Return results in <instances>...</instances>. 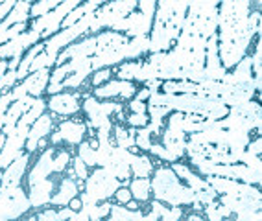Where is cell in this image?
<instances>
[{
  "mask_svg": "<svg viewBox=\"0 0 262 221\" xmlns=\"http://www.w3.org/2000/svg\"><path fill=\"white\" fill-rule=\"evenodd\" d=\"M151 195L154 199H159L164 205H190L194 201V192L188 184H183L181 179L173 174L170 166H159L154 169L151 175Z\"/></svg>",
  "mask_w": 262,
  "mask_h": 221,
  "instance_id": "cell-1",
  "label": "cell"
},
{
  "mask_svg": "<svg viewBox=\"0 0 262 221\" xmlns=\"http://www.w3.org/2000/svg\"><path fill=\"white\" fill-rule=\"evenodd\" d=\"M93 17H94V11L85 13L83 17H81L78 22L72 24V26H69V28H61L59 32H56L48 39H42V42H45V52L59 54L63 48L69 46L71 42L76 41V39L87 35V33H89V26H91Z\"/></svg>",
  "mask_w": 262,
  "mask_h": 221,
  "instance_id": "cell-2",
  "label": "cell"
},
{
  "mask_svg": "<svg viewBox=\"0 0 262 221\" xmlns=\"http://www.w3.org/2000/svg\"><path fill=\"white\" fill-rule=\"evenodd\" d=\"M200 175H222V177H229L234 181H242V183L255 184L258 186L262 181V171L249 168L242 162H233V164H203L196 166Z\"/></svg>",
  "mask_w": 262,
  "mask_h": 221,
  "instance_id": "cell-3",
  "label": "cell"
},
{
  "mask_svg": "<svg viewBox=\"0 0 262 221\" xmlns=\"http://www.w3.org/2000/svg\"><path fill=\"white\" fill-rule=\"evenodd\" d=\"M83 0H63L59 6H56L52 11L32 19V28L33 32L41 33V39H48L56 32L61 30V20L65 19L67 15L74 10L76 6H80Z\"/></svg>",
  "mask_w": 262,
  "mask_h": 221,
  "instance_id": "cell-4",
  "label": "cell"
},
{
  "mask_svg": "<svg viewBox=\"0 0 262 221\" xmlns=\"http://www.w3.org/2000/svg\"><path fill=\"white\" fill-rule=\"evenodd\" d=\"M120 186H122L120 179L113 177L103 168L96 166L93 174H89V177L85 179L83 192H87V195L94 203H100V201H105V199H111L113 193L117 192Z\"/></svg>",
  "mask_w": 262,
  "mask_h": 221,
  "instance_id": "cell-5",
  "label": "cell"
},
{
  "mask_svg": "<svg viewBox=\"0 0 262 221\" xmlns=\"http://www.w3.org/2000/svg\"><path fill=\"white\" fill-rule=\"evenodd\" d=\"M87 135V126L81 120H61L57 129L48 135V142L50 146H59V144H67V146H78L81 140H85Z\"/></svg>",
  "mask_w": 262,
  "mask_h": 221,
  "instance_id": "cell-6",
  "label": "cell"
},
{
  "mask_svg": "<svg viewBox=\"0 0 262 221\" xmlns=\"http://www.w3.org/2000/svg\"><path fill=\"white\" fill-rule=\"evenodd\" d=\"M205 181L212 186L216 193H231V195H253V198H262L260 190L255 184L242 183V181H234L229 177H222V175H205Z\"/></svg>",
  "mask_w": 262,
  "mask_h": 221,
  "instance_id": "cell-7",
  "label": "cell"
},
{
  "mask_svg": "<svg viewBox=\"0 0 262 221\" xmlns=\"http://www.w3.org/2000/svg\"><path fill=\"white\" fill-rule=\"evenodd\" d=\"M47 109L54 116H74L81 111V94L69 92V90H61L57 94H52L47 102Z\"/></svg>",
  "mask_w": 262,
  "mask_h": 221,
  "instance_id": "cell-8",
  "label": "cell"
},
{
  "mask_svg": "<svg viewBox=\"0 0 262 221\" xmlns=\"http://www.w3.org/2000/svg\"><path fill=\"white\" fill-rule=\"evenodd\" d=\"M41 39V33L33 32V30H24L20 32L17 37L10 39L8 42L0 44V59H10V57L23 56L28 48H32L33 44H37Z\"/></svg>",
  "mask_w": 262,
  "mask_h": 221,
  "instance_id": "cell-9",
  "label": "cell"
},
{
  "mask_svg": "<svg viewBox=\"0 0 262 221\" xmlns=\"http://www.w3.org/2000/svg\"><path fill=\"white\" fill-rule=\"evenodd\" d=\"M135 92H137L135 81H126V80L105 81L100 87H94L93 89V96L98 100H113V98L131 100L135 96Z\"/></svg>",
  "mask_w": 262,
  "mask_h": 221,
  "instance_id": "cell-10",
  "label": "cell"
},
{
  "mask_svg": "<svg viewBox=\"0 0 262 221\" xmlns=\"http://www.w3.org/2000/svg\"><path fill=\"white\" fill-rule=\"evenodd\" d=\"M56 127V116L52 113H42L41 116L35 120V122L30 126L28 137L24 142V151H28L30 155H33L37 151V142L41 138L48 137Z\"/></svg>",
  "mask_w": 262,
  "mask_h": 221,
  "instance_id": "cell-11",
  "label": "cell"
},
{
  "mask_svg": "<svg viewBox=\"0 0 262 221\" xmlns=\"http://www.w3.org/2000/svg\"><path fill=\"white\" fill-rule=\"evenodd\" d=\"M54 153H56V146H48L47 150L41 151V155L33 162V166L28 171V177H26L28 186L54 175Z\"/></svg>",
  "mask_w": 262,
  "mask_h": 221,
  "instance_id": "cell-12",
  "label": "cell"
},
{
  "mask_svg": "<svg viewBox=\"0 0 262 221\" xmlns=\"http://www.w3.org/2000/svg\"><path fill=\"white\" fill-rule=\"evenodd\" d=\"M94 50H96V35H83L81 41L71 42L69 46H65L57 54L56 57V65H63L65 61L72 59V57H93Z\"/></svg>",
  "mask_w": 262,
  "mask_h": 221,
  "instance_id": "cell-13",
  "label": "cell"
},
{
  "mask_svg": "<svg viewBox=\"0 0 262 221\" xmlns=\"http://www.w3.org/2000/svg\"><path fill=\"white\" fill-rule=\"evenodd\" d=\"M54 190H56V179H52V177H47V179H42V181H39V183L28 186V192L26 193H28L32 208L39 210V208L48 207Z\"/></svg>",
  "mask_w": 262,
  "mask_h": 221,
  "instance_id": "cell-14",
  "label": "cell"
},
{
  "mask_svg": "<svg viewBox=\"0 0 262 221\" xmlns=\"http://www.w3.org/2000/svg\"><path fill=\"white\" fill-rule=\"evenodd\" d=\"M30 155L28 151H24L23 155L19 159H15L13 162L6 166L2 169V181H0V186H6V184H23V179L26 171H28V166H30Z\"/></svg>",
  "mask_w": 262,
  "mask_h": 221,
  "instance_id": "cell-15",
  "label": "cell"
},
{
  "mask_svg": "<svg viewBox=\"0 0 262 221\" xmlns=\"http://www.w3.org/2000/svg\"><path fill=\"white\" fill-rule=\"evenodd\" d=\"M24 142H26V135L13 131L11 135H6L4 146L0 150V168L4 169L6 166L13 162L15 159H19L24 153Z\"/></svg>",
  "mask_w": 262,
  "mask_h": 221,
  "instance_id": "cell-16",
  "label": "cell"
},
{
  "mask_svg": "<svg viewBox=\"0 0 262 221\" xmlns=\"http://www.w3.org/2000/svg\"><path fill=\"white\" fill-rule=\"evenodd\" d=\"M127 41H129V37H127L126 33L113 32V30H105V32L96 33V50H94V56L115 52V50L124 46Z\"/></svg>",
  "mask_w": 262,
  "mask_h": 221,
  "instance_id": "cell-17",
  "label": "cell"
},
{
  "mask_svg": "<svg viewBox=\"0 0 262 221\" xmlns=\"http://www.w3.org/2000/svg\"><path fill=\"white\" fill-rule=\"evenodd\" d=\"M80 193V188H78V179H74V177H61L59 181V188H57V192L52 193V199H50V205L52 207H67L69 205V201H71L72 198H76Z\"/></svg>",
  "mask_w": 262,
  "mask_h": 221,
  "instance_id": "cell-18",
  "label": "cell"
},
{
  "mask_svg": "<svg viewBox=\"0 0 262 221\" xmlns=\"http://www.w3.org/2000/svg\"><path fill=\"white\" fill-rule=\"evenodd\" d=\"M127 30L126 35L127 37H137V35H150L151 26H154V19L151 17H146L139 10H133L131 13H127Z\"/></svg>",
  "mask_w": 262,
  "mask_h": 221,
  "instance_id": "cell-19",
  "label": "cell"
},
{
  "mask_svg": "<svg viewBox=\"0 0 262 221\" xmlns=\"http://www.w3.org/2000/svg\"><path fill=\"white\" fill-rule=\"evenodd\" d=\"M30 8H32L30 2H26V0H17L10 13L6 15V19L0 22V30H8L10 26L19 24V22H28V19H32V17H30Z\"/></svg>",
  "mask_w": 262,
  "mask_h": 221,
  "instance_id": "cell-20",
  "label": "cell"
},
{
  "mask_svg": "<svg viewBox=\"0 0 262 221\" xmlns=\"http://www.w3.org/2000/svg\"><path fill=\"white\" fill-rule=\"evenodd\" d=\"M148 48H150V37H148V35H137V37H131L129 41L124 44V56H126V61L141 59L142 56L148 54Z\"/></svg>",
  "mask_w": 262,
  "mask_h": 221,
  "instance_id": "cell-21",
  "label": "cell"
},
{
  "mask_svg": "<svg viewBox=\"0 0 262 221\" xmlns=\"http://www.w3.org/2000/svg\"><path fill=\"white\" fill-rule=\"evenodd\" d=\"M127 188L131 192V198L139 203H148L151 198V183L150 177H135L131 179Z\"/></svg>",
  "mask_w": 262,
  "mask_h": 221,
  "instance_id": "cell-22",
  "label": "cell"
},
{
  "mask_svg": "<svg viewBox=\"0 0 262 221\" xmlns=\"http://www.w3.org/2000/svg\"><path fill=\"white\" fill-rule=\"evenodd\" d=\"M251 140L249 131H242V129H225V142L224 146L229 151H240L246 150V146Z\"/></svg>",
  "mask_w": 262,
  "mask_h": 221,
  "instance_id": "cell-23",
  "label": "cell"
},
{
  "mask_svg": "<svg viewBox=\"0 0 262 221\" xmlns=\"http://www.w3.org/2000/svg\"><path fill=\"white\" fill-rule=\"evenodd\" d=\"M91 74H93V66H91L89 61L87 65H83L81 68H78V70L71 72V74L67 76L65 80H63V87L65 89H80V87L85 85V81L91 78Z\"/></svg>",
  "mask_w": 262,
  "mask_h": 221,
  "instance_id": "cell-24",
  "label": "cell"
},
{
  "mask_svg": "<svg viewBox=\"0 0 262 221\" xmlns=\"http://www.w3.org/2000/svg\"><path fill=\"white\" fill-rule=\"evenodd\" d=\"M109 219L113 221H141L144 219V214H142L139 208L137 210H129L126 205H111V210H109Z\"/></svg>",
  "mask_w": 262,
  "mask_h": 221,
  "instance_id": "cell-25",
  "label": "cell"
},
{
  "mask_svg": "<svg viewBox=\"0 0 262 221\" xmlns=\"http://www.w3.org/2000/svg\"><path fill=\"white\" fill-rule=\"evenodd\" d=\"M161 140H163V146L166 148V150L172 153L176 159H181V157H185V148H187V137L185 138H178L173 137V135H170L166 129H163V133H161Z\"/></svg>",
  "mask_w": 262,
  "mask_h": 221,
  "instance_id": "cell-26",
  "label": "cell"
},
{
  "mask_svg": "<svg viewBox=\"0 0 262 221\" xmlns=\"http://www.w3.org/2000/svg\"><path fill=\"white\" fill-rule=\"evenodd\" d=\"M131 174L135 177H150L154 174V162L148 155H133L129 162Z\"/></svg>",
  "mask_w": 262,
  "mask_h": 221,
  "instance_id": "cell-27",
  "label": "cell"
},
{
  "mask_svg": "<svg viewBox=\"0 0 262 221\" xmlns=\"http://www.w3.org/2000/svg\"><path fill=\"white\" fill-rule=\"evenodd\" d=\"M113 135H115V142H117L118 148H126V150L133 151V153L139 151V148L135 146V137H131L126 127H122L120 122L117 126H113Z\"/></svg>",
  "mask_w": 262,
  "mask_h": 221,
  "instance_id": "cell-28",
  "label": "cell"
},
{
  "mask_svg": "<svg viewBox=\"0 0 262 221\" xmlns=\"http://www.w3.org/2000/svg\"><path fill=\"white\" fill-rule=\"evenodd\" d=\"M42 113H47V100L42 98H35V102H33L32 107L26 111V113L23 114V116L19 118L20 124H26V126H32L35 120H37L39 116H41Z\"/></svg>",
  "mask_w": 262,
  "mask_h": 221,
  "instance_id": "cell-29",
  "label": "cell"
},
{
  "mask_svg": "<svg viewBox=\"0 0 262 221\" xmlns=\"http://www.w3.org/2000/svg\"><path fill=\"white\" fill-rule=\"evenodd\" d=\"M142 59H135V61H122L118 66V80H126V81H135L137 74L141 70Z\"/></svg>",
  "mask_w": 262,
  "mask_h": 221,
  "instance_id": "cell-30",
  "label": "cell"
},
{
  "mask_svg": "<svg viewBox=\"0 0 262 221\" xmlns=\"http://www.w3.org/2000/svg\"><path fill=\"white\" fill-rule=\"evenodd\" d=\"M56 57L57 54H48V52H39L35 56V59L32 61V66H30V72H37L42 70V68H52V66L56 65Z\"/></svg>",
  "mask_w": 262,
  "mask_h": 221,
  "instance_id": "cell-31",
  "label": "cell"
},
{
  "mask_svg": "<svg viewBox=\"0 0 262 221\" xmlns=\"http://www.w3.org/2000/svg\"><path fill=\"white\" fill-rule=\"evenodd\" d=\"M63 0H35L32 2V8H30V17L35 19V17H41V15L52 11L56 6H59Z\"/></svg>",
  "mask_w": 262,
  "mask_h": 221,
  "instance_id": "cell-32",
  "label": "cell"
},
{
  "mask_svg": "<svg viewBox=\"0 0 262 221\" xmlns=\"http://www.w3.org/2000/svg\"><path fill=\"white\" fill-rule=\"evenodd\" d=\"M71 160H72L71 151L56 150V153H54V174H57V175L65 174L67 168L71 166Z\"/></svg>",
  "mask_w": 262,
  "mask_h": 221,
  "instance_id": "cell-33",
  "label": "cell"
},
{
  "mask_svg": "<svg viewBox=\"0 0 262 221\" xmlns=\"http://www.w3.org/2000/svg\"><path fill=\"white\" fill-rule=\"evenodd\" d=\"M78 157H80L89 168H96V150L91 148V144L87 140H81L80 144H78Z\"/></svg>",
  "mask_w": 262,
  "mask_h": 221,
  "instance_id": "cell-34",
  "label": "cell"
},
{
  "mask_svg": "<svg viewBox=\"0 0 262 221\" xmlns=\"http://www.w3.org/2000/svg\"><path fill=\"white\" fill-rule=\"evenodd\" d=\"M146 113L150 116L151 122H164V116L172 113V109L166 105H148L146 104Z\"/></svg>",
  "mask_w": 262,
  "mask_h": 221,
  "instance_id": "cell-35",
  "label": "cell"
},
{
  "mask_svg": "<svg viewBox=\"0 0 262 221\" xmlns=\"http://www.w3.org/2000/svg\"><path fill=\"white\" fill-rule=\"evenodd\" d=\"M135 146L142 151H150L151 146V135L146 127H137L135 133Z\"/></svg>",
  "mask_w": 262,
  "mask_h": 221,
  "instance_id": "cell-36",
  "label": "cell"
},
{
  "mask_svg": "<svg viewBox=\"0 0 262 221\" xmlns=\"http://www.w3.org/2000/svg\"><path fill=\"white\" fill-rule=\"evenodd\" d=\"M24 30H28V22H19V24L10 26L8 30H0V44H4V42H8L10 39L17 37Z\"/></svg>",
  "mask_w": 262,
  "mask_h": 221,
  "instance_id": "cell-37",
  "label": "cell"
},
{
  "mask_svg": "<svg viewBox=\"0 0 262 221\" xmlns=\"http://www.w3.org/2000/svg\"><path fill=\"white\" fill-rule=\"evenodd\" d=\"M71 168H72V171H74L76 179L85 181L87 177H89V166L85 164L83 160H81L78 155L72 157V160H71Z\"/></svg>",
  "mask_w": 262,
  "mask_h": 221,
  "instance_id": "cell-38",
  "label": "cell"
},
{
  "mask_svg": "<svg viewBox=\"0 0 262 221\" xmlns=\"http://www.w3.org/2000/svg\"><path fill=\"white\" fill-rule=\"evenodd\" d=\"M150 153L154 157H157L159 160H166V162H173V160H178L176 157L172 155V153H170L168 150H166V148L163 146V144H154V142H151Z\"/></svg>",
  "mask_w": 262,
  "mask_h": 221,
  "instance_id": "cell-39",
  "label": "cell"
},
{
  "mask_svg": "<svg viewBox=\"0 0 262 221\" xmlns=\"http://www.w3.org/2000/svg\"><path fill=\"white\" fill-rule=\"evenodd\" d=\"M240 162L246 166H249V168L257 169V171H260L262 168V160H260V155H255V153H249L248 150H244L242 157H240Z\"/></svg>",
  "mask_w": 262,
  "mask_h": 221,
  "instance_id": "cell-40",
  "label": "cell"
},
{
  "mask_svg": "<svg viewBox=\"0 0 262 221\" xmlns=\"http://www.w3.org/2000/svg\"><path fill=\"white\" fill-rule=\"evenodd\" d=\"M111 74H113L111 68H98V70H93V74H91V85H93V87H100L102 83L109 81Z\"/></svg>",
  "mask_w": 262,
  "mask_h": 221,
  "instance_id": "cell-41",
  "label": "cell"
},
{
  "mask_svg": "<svg viewBox=\"0 0 262 221\" xmlns=\"http://www.w3.org/2000/svg\"><path fill=\"white\" fill-rule=\"evenodd\" d=\"M253 59V74L255 76H262V44L260 41H257V44H255V54L251 56Z\"/></svg>",
  "mask_w": 262,
  "mask_h": 221,
  "instance_id": "cell-42",
  "label": "cell"
},
{
  "mask_svg": "<svg viewBox=\"0 0 262 221\" xmlns=\"http://www.w3.org/2000/svg\"><path fill=\"white\" fill-rule=\"evenodd\" d=\"M126 122L131 127H146V124L150 122L148 113H131L129 116H126Z\"/></svg>",
  "mask_w": 262,
  "mask_h": 221,
  "instance_id": "cell-43",
  "label": "cell"
},
{
  "mask_svg": "<svg viewBox=\"0 0 262 221\" xmlns=\"http://www.w3.org/2000/svg\"><path fill=\"white\" fill-rule=\"evenodd\" d=\"M17 70H8L2 78H0V87H2V90H11L13 89V85L17 83Z\"/></svg>",
  "mask_w": 262,
  "mask_h": 221,
  "instance_id": "cell-44",
  "label": "cell"
},
{
  "mask_svg": "<svg viewBox=\"0 0 262 221\" xmlns=\"http://www.w3.org/2000/svg\"><path fill=\"white\" fill-rule=\"evenodd\" d=\"M181 217H185V212H183L181 205H172V207H168V210L164 212V216L161 219L176 221V219H181Z\"/></svg>",
  "mask_w": 262,
  "mask_h": 221,
  "instance_id": "cell-45",
  "label": "cell"
},
{
  "mask_svg": "<svg viewBox=\"0 0 262 221\" xmlns=\"http://www.w3.org/2000/svg\"><path fill=\"white\" fill-rule=\"evenodd\" d=\"M117 107H118V104L113 102V100H102V102H100V113L107 118H111L113 114L117 113Z\"/></svg>",
  "mask_w": 262,
  "mask_h": 221,
  "instance_id": "cell-46",
  "label": "cell"
},
{
  "mask_svg": "<svg viewBox=\"0 0 262 221\" xmlns=\"http://www.w3.org/2000/svg\"><path fill=\"white\" fill-rule=\"evenodd\" d=\"M11 102H13V98H11L10 90H6V92L0 94V120H4V114H6V111H8V107H10Z\"/></svg>",
  "mask_w": 262,
  "mask_h": 221,
  "instance_id": "cell-47",
  "label": "cell"
},
{
  "mask_svg": "<svg viewBox=\"0 0 262 221\" xmlns=\"http://www.w3.org/2000/svg\"><path fill=\"white\" fill-rule=\"evenodd\" d=\"M113 195H115L117 203H120V205H126L129 199H133V198H131V192H129V188H127V186H120V188L113 193Z\"/></svg>",
  "mask_w": 262,
  "mask_h": 221,
  "instance_id": "cell-48",
  "label": "cell"
},
{
  "mask_svg": "<svg viewBox=\"0 0 262 221\" xmlns=\"http://www.w3.org/2000/svg\"><path fill=\"white\" fill-rule=\"evenodd\" d=\"M131 113H146V102H141V100H129V104H127Z\"/></svg>",
  "mask_w": 262,
  "mask_h": 221,
  "instance_id": "cell-49",
  "label": "cell"
},
{
  "mask_svg": "<svg viewBox=\"0 0 262 221\" xmlns=\"http://www.w3.org/2000/svg\"><path fill=\"white\" fill-rule=\"evenodd\" d=\"M150 208L157 214V216H159V219L164 216V212L168 210V207H164V203L159 201V199H154V201L150 203Z\"/></svg>",
  "mask_w": 262,
  "mask_h": 221,
  "instance_id": "cell-50",
  "label": "cell"
},
{
  "mask_svg": "<svg viewBox=\"0 0 262 221\" xmlns=\"http://www.w3.org/2000/svg\"><path fill=\"white\" fill-rule=\"evenodd\" d=\"M246 150H248L249 153L260 155V151H262V138H260V137H257L255 140H249V144L246 146Z\"/></svg>",
  "mask_w": 262,
  "mask_h": 221,
  "instance_id": "cell-51",
  "label": "cell"
},
{
  "mask_svg": "<svg viewBox=\"0 0 262 221\" xmlns=\"http://www.w3.org/2000/svg\"><path fill=\"white\" fill-rule=\"evenodd\" d=\"M109 30H113V32L126 33V30H127V19H126V17H124V19H118L117 22L113 24V26H111Z\"/></svg>",
  "mask_w": 262,
  "mask_h": 221,
  "instance_id": "cell-52",
  "label": "cell"
},
{
  "mask_svg": "<svg viewBox=\"0 0 262 221\" xmlns=\"http://www.w3.org/2000/svg\"><path fill=\"white\" fill-rule=\"evenodd\" d=\"M61 90H65L63 83H48V85H47V94H48V96L57 94V92H61Z\"/></svg>",
  "mask_w": 262,
  "mask_h": 221,
  "instance_id": "cell-53",
  "label": "cell"
},
{
  "mask_svg": "<svg viewBox=\"0 0 262 221\" xmlns=\"http://www.w3.org/2000/svg\"><path fill=\"white\" fill-rule=\"evenodd\" d=\"M148 98H150V90L146 89V87H142V89H137L135 100H141V102H146Z\"/></svg>",
  "mask_w": 262,
  "mask_h": 221,
  "instance_id": "cell-54",
  "label": "cell"
},
{
  "mask_svg": "<svg viewBox=\"0 0 262 221\" xmlns=\"http://www.w3.org/2000/svg\"><path fill=\"white\" fill-rule=\"evenodd\" d=\"M69 207L72 208V210H80L81 208V199L76 195V198H72L71 201H69Z\"/></svg>",
  "mask_w": 262,
  "mask_h": 221,
  "instance_id": "cell-55",
  "label": "cell"
},
{
  "mask_svg": "<svg viewBox=\"0 0 262 221\" xmlns=\"http://www.w3.org/2000/svg\"><path fill=\"white\" fill-rule=\"evenodd\" d=\"M48 144H50V142H48V137H45V138H41V140L37 142V150H47L48 148Z\"/></svg>",
  "mask_w": 262,
  "mask_h": 221,
  "instance_id": "cell-56",
  "label": "cell"
},
{
  "mask_svg": "<svg viewBox=\"0 0 262 221\" xmlns=\"http://www.w3.org/2000/svg\"><path fill=\"white\" fill-rule=\"evenodd\" d=\"M187 219L188 221H203V219H205V216H203V214H198V212H196V214H190V216H187Z\"/></svg>",
  "mask_w": 262,
  "mask_h": 221,
  "instance_id": "cell-57",
  "label": "cell"
},
{
  "mask_svg": "<svg viewBox=\"0 0 262 221\" xmlns=\"http://www.w3.org/2000/svg\"><path fill=\"white\" fill-rule=\"evenodd\" d=\"M126 207L129 208V210H137V208H141L139 207V201H135V199H129V201L126 203Z\"/></svg>",
  "mask_w": 262,
  "mask_h": 221,
  "instance_id": "cell-58",
  "label": "cell"
},
{
  "mask_svg": "<svg viewBox=\"0 0 262 221\" xmlns=\"http://www.w3.org/2000/svg\"><path fill=\"white\" fill-rule=\"evenodd\" d=\"M124 4L129 8V11H133V10H137V0H122Z\"/></svg>",
  "mask_w": 262,
  "mask_h": 221,
  "instance_id": "cell-59",
  "label": "cell"
},
{
  "mask_svg": "<svg viewBox=\"0 0 262 221\" xmlns=\"http://www.w3.org/2000/svg\"><path fill=\"white\" fill-rule=\"evenodd\" d=\"M144 219H148V221H155V219H159V216L155 214L154 210H150L148 214H144Z\"/></svg>",
  "mask_w": 262,
  "mask_h": 221,
  "instance_id": "cell-60",
  "label": "cell"
},
{
  "mask_svg": "<svg viewBox=\"0 0 262 221\" xmlns=\"http://www.w3.org/2000/svg\"><path fill=\"white\" fill-rule=\"evenodd\" d=\"M89 2H91V4L98 6V8H100V6H102V4H105V2H109V0H89Z\"/></svg>",
  "mask_w": 262,
  "mask_h": 221,
  "instance_id": "cell-61",
  "label": "cell"
},
{
  "mask_svg": "<svg viewBox=\"0 0 262 221\" xmlns=\"http://www.w3.org/2000/svg\"><path fill=\"white\" fill-rule=\"evenodd\" d=\"M2 126H4V120H0V129H2Z\"/></svg>",
  "mask_w": 262,
  "mask_h": 221,
  "instance_id": "cell-62",
  "label": "cell"
},
{
  "mask_svg": "<svg viewBox=\"0 0 262 221\" xmlns=\"http://www.w3.org/2000/svg\"><path fill=\"white\" fill-rule=\"evenodd\" d=\"M0 181H2V168H0Z\"/></svg>",
  "mask_w": 262,
  "mask_h": 221,
  "instance_id": "cell-63",
  "label": "cell"
}]
</instances>
